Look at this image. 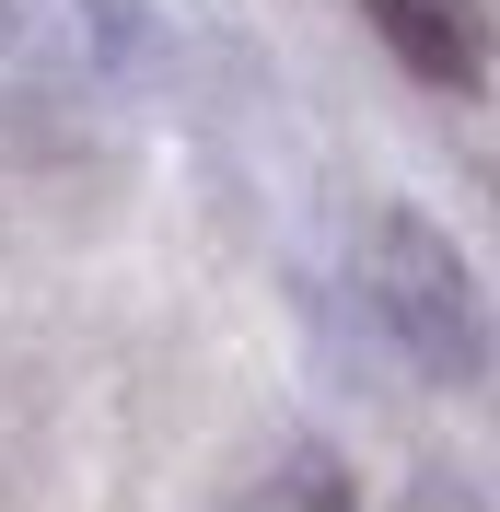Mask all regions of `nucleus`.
<instances>
[{"label": "nucleus", "mask_w": 500, "mask_h": 512, "mask_svg": "<svg viewBox=\"0 0 500 512\" xmlns=\"http://www.w3.org/2000/svg\"><path fill=\"white\" fill-rule=\"evenodd\" d=\"M361 280H373V315L396 326V350L419 361V373H477L489 361V315H477V280H466V256L442 245L419 210H384L373 245H361Z\"/></svg>", "instance_id": "1"}, {"label": "nucleus", "mask_w": 500, "mask_h": 512, "mask_svg": "<svg viewBox=\"0 0 500 512\" xmlns=\"http://www.w3.org/2000/svg\"><path fill=\"white\" fill-rule=\"evenodd\" d=\"M361 12H373V35L419 70V82H477V70H489L477 0H361Z\"/></svg>", "instance_id": "2"}, {"label": "nucleus", "mask_w": 500, "mask_h": 512, "mask_svg": "<svg viewBox=\"0 0 500 512\" xmlns=\"http://www.w3.org/2000/svg\"><path fill=\"white\" fill-rule=\"evenodd\" d=\"M245 512H361L338 478V454H291V466H268V478L245 489Z\"/></svg>", "instance_id": "3"}]
</instances>
